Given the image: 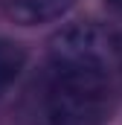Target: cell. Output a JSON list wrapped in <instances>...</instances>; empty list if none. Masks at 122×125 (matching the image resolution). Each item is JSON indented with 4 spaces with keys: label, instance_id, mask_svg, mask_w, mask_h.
I'll list each match as a JSON object with an SVG mask.
<instances>
[{
    "label": "cell",
    "instance_id": "3957f363",
    "mask_svg": "<svg viewBox=\"0 0 122 125\" xmlns=\"http://www.w3.org/2000/svg\"><path fill=\"white\" fill-rule=\"evenodd\" d=\"M76 0H0V9L9 21L20 26H38L61 18Z\"/></svg>",
    "mask_w": 122,
    "mask_h": 125
},
{
    "label": "cell",
    "instance_id": "7a4b0ae2",
    "mask_svg": "<svg viewBox=\"0 0 122 125\" xmlns=\"http://www.w3.org/2000/svg\"><path fill=\"white\" fill-rule=\"evenodd\" d=\"M119 55H122L119 35L93 21L70 23L50 38L52 70H108L111 73Z\"/></svg>",
    "mask_w": 122,
    "mask_h": 125
},
{
    "label": "cell",
    "instance_id": "6da1fadb",
    "mask_svg": "<svg viewBox=\"0 0 122 125\" xmlns=\"http://www.w3.org/2000/svg\"><path fill=\"white\" fill-rule=\"evenodd\" d=\"M113 108L116 90L108 70H52L44 93L47 125H105Z\"/></svg>",
    "mask_w": 122,
    "mask_h": 125
},
{
    "label": "cell",
    "instance_id": "5b68a950",
    "mask_svg": "<svg viewBox=\"0 0 122 125\" xmlns=\"http://www.w3.org/2000/svg\"><path fill=\"white\" fill-rule=\"evenodd\" d=\"M105 6L113 9V12H122V0H105Z\"/></svg>",
    "mask_w": 122,
    "mask_h": 125
},
{
    "label": "cell",
    "instance_id": "277c9868",
    "mask_svg": "<svg viewBox=\"0 0 122 125\" xmlns=\"http://www.w3.org/2000/svg\"><path fill=\"white\" fill-rule=\"evenodd\" d=\"M23 67H26V50L18 41L0 35V99L9 93L12 84L20 79Z\"/></svg>",
    "mask_w": 122,
    "mask_h": 125
}]
</instances>
